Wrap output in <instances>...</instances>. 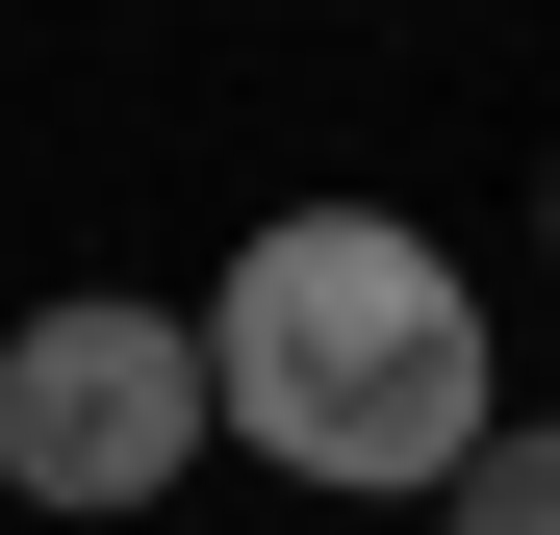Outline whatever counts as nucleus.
Segmentation results:
<instances>
[{
	"label": "nucleus",
	"instance_id": "obj_1",
	"mask_svg": "<svg viewBox=\"0 0 560 535\" xmlns=\"http://www.w3.org/2000/svg\"><path fill=\"white\" fill-rule=\"evenodd\" d=\"M205 408L255 433L280 485H331V510H433V485L510 433L485 281H458L408 205H280L230 281H205Z\"/></svg>",
	"mask_w": 560,
	"mask_h": 535
},
{
	"label": "nucleus",
	"instance_id": "obj_3",
	"mask_svg": "<svg viewBox=\"0 0 560 535\" xmlns=\"http://www.w3.org/2000/svg\"><path fill=\"white\" fill-rule=\"evenodd\" d=\"M433 535H560V433H485V460L433 485Z\"/></svg>",
	"mask_w": 560,
	"mask_h": 535
},
{
	"label": "nucleus",
	"instance_id": "obj_2",
	"mask_svg": "<svg viewBox=\"0 0 560 535\" xmlns=\"http://www.w3.org/2000/svg\"><path fill=\"white\" fill-rule=\"evenodd\" d=\"M205 306H128V281H77L0 332V485L26 510H178L205 485Z\"/></svg>",
	"mask_w": 560,
	"mask_h": 535
},
{
	"label": "nucleus",
	"instance_id": "obj_4",
	"mask_svg": "<svg viewBox=\"0 0 560 535\" xmlns=\"http://www.w3.org/2000/svg\"><path fill=\"white\" fill-rule=\"evenodd\" d=\"M535 230H560V178H535Z\"/></svg>",
	"mask_w": 560,
	"mask_h": 535
}]
</instances>
